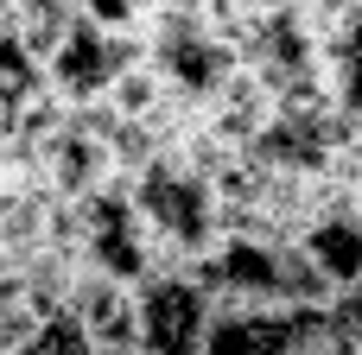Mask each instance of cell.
Listing matches in <instances>:
<instances>
[{
    "label": "cell",
    "instance_id": "cell-6",
    "mask_svg": "<svg viewBox=\"0 0 362 355\" xmlns=\"http://www.w3.org/2000/svg\"><path fill=\"white\" fill-rule=\"evenodd\" d=\"M204 355H293V311L286 305H216Z\"/></svg>",
    "mask_w": 362,
    "mask_h": 355
},
{
    "label": "cell",
    "instance_id": "cell-12",
    "mask_svg": "<svg viewBox=\"0 0 362 355\" xmlns=\"http://www.w3.org/2000/svg\"><path fill=\"white\" fill-rule=\"evenodd\" d=\"M102 355H140V349H102Z\"/></svg>",
    "mask_w": 362,
    "mask_h": 355
},
{
    "label": "cell",
    "instance_id": "cell-7",
    "mask_svg": "<svg viewBox=\"0 0 362 355\" xmlns=\"http://www.w3.org/2000/svg\"><path fill=\"white\" fill-rule=\"evenodd\" d=\"M299 254L318 267V279L331 292H356L362 286V222H356V210L305 222L299 229Z\"/></svg>",
    "mask_w": 362,
    "mask_h": 355
},
{
    "label": "cell",
    "instance_id": "cell-8",
    "mask_svg": "<svg viewBox=\"0 0 362 355\" xmlns=\"http://www.w3.org/2000/svg\"><path fill=\"white\" fill-rule=\"evenodd\" d=\"M83 13V0H6V25H13V38L45 64L51 57V44L70 32V19Z\"/></svg>",
    "mask_w": 362,
    "mask_h": 355
},
{
    "label": "cell",
    "instance_id": "cell-5",
    "mask_svg": "<svg viewBox=\"0 0 362 355\" xmlns=\"http://www.w3.org/2000/svg\"><path fill=\"white\" fill-rule=\"evenodd\" d=\"M57 311H70V324L89 337V349H134V286L127 279H102V273H76L70 279V292H64V305Z\"/></svg>",
    "mask_w": 362,
    "mask_h": 355
},
{
    "label": "cell",
    "instance_id": "cell-11",
    "mask_svg": "<svg viewBox=\"0 0 362 355\" xmlns=\"http://www.w3.org/2000/svg\"><path fill=\"white\" fill-rule=\"evenodd\" d=\"M13 355H95V349H89V337L70 324V311H45L38 330H32Z\"/></svg>",
    "mask_w": 362,
    "mask_h": 355
},
{
    "label": "cell",
    "instance_id": "cell-9",
    "mask_svg": "<svg viewBox=\"0 0 362 355\" xmlns=\"http://www.w3.org/2000/svg\"><path fill=\"white\" fill-rule=\"evenodd\" d=\"M38 83H45V76H38V57L13 38V25H0V114L19 108Z\"/></svg>",
    "mask_w": 362,
    "mask_h": 355
},
{
    "label": "cell",
    "instance_id": "cell-10",
    "mask_svg": "<svg viewBox=\"0 0 362 355\" xmlns=\"http://www.w3.org/2000/svg\"><path fill=\"white\" fill-rule=\"evenodd\" d=\"M51 305H38L19 279H0V355H13L32 330H38V318H45Z\"/></svg>",
    "mask_w": 362,
    "mask_h": 355
},
{
    "label": "cell",
    "instance_id": "cell-2",
    "mask_svg": "<svg viewBox=\"0 0 362 355\" xmlns=\"http://www.w3.org/2000/svg\"><path fill=\"white\" fill-rule=\"evenodd\" d=\"M210 311H216L210 292L185 267L134 279V349L140 355H204Z\"/></svg>",
    "mask_w": 362,
    "mask_h": 355
},
{
    "label": "cell",
    "instance_id": "cell-4",
    "mask_svg": "<svg viewBox=\"0 0 362 355\" xmlns=\"http://www.w3.org/2000/svg\"><path fill=\"white\" fill-rule=\"evenodd\" d=\"M191 114H197V127H204L223 152H248V146L261 140V127L274 121V89H267L248 64H235Z\"/></svg>",
    "mask_w": 362,
    "mask_h": 355
},
{
    "label": "cell",
    "instance_id": "cell-3",
    "mask_svg": "<svg viewBox=\"0 0 362 355\" xmlns=\"http://www.w3.org/2000/svg\"><path fill=\"white\" fill-rule=\"evenodd\" d=\"M140 51L134 44H121V38H108V32H95L83 13L70 19V32L51 44V57L38 64V76H45V89L57 95V102H102L108 95V83L134 64Z\"/></svg>",
    "mask_w": 362,
    "mask_h": 355
},
{
    "label": "cell",
    "instance_id": "cell-1",
    "mask_svg": "<svg viewBox=\"0 0 362 355\" xmlns=\"http://www.w3.org/2000/svg\"><path fill=\"white\" fill-rule=\"evenodd\" d=\"M121 191H127V203H134V216H140V229H146V241H153V254H159V273L197 267V260L223 241L216 184H210V172H197L191 159H178V152L159 146L134 178H121Z\"/></svg>",
    "mask_w": 362,
    "mask_h": 355
}]
</instances>
